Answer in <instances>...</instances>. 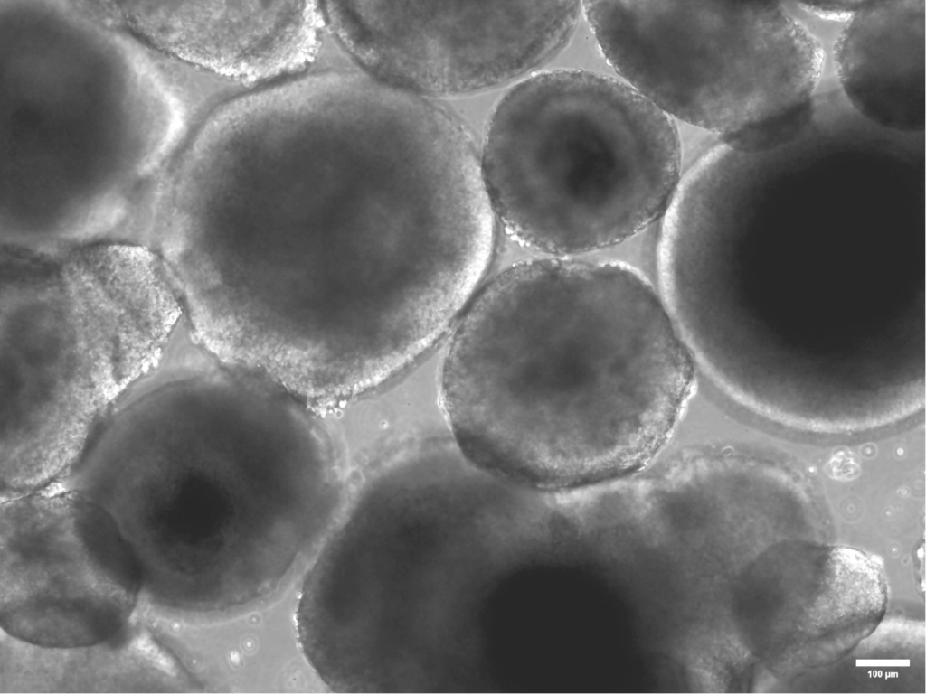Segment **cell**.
I'll list each match as a JSON object with an SVG mask.
<instances>
[{"mask_svg": "<svg viewBox=\"0 0 926 694\" xmlns=\"http://www.w3.org/2000/svg\"><path fill=\"white\" fill-rule=\"evenodd\" d=\"M497 223L545 257L587 256L661 220L682 174L675 121L621 80L539 73L493 113L480 152Z\"/></svg>", "mask_w": 926, "mask_h": 694, "instance_id": "obj_2", "label": "cell"}, {"mask_svg": "<svg viewBox=\"0 0 926 694\" xmlns=\"http://www.w3.org/2000/svg\"><path fill=\"white\" fill-rule=\"evenodd\" d=\"M128 25L172 58L249 80L299 68L317 47L307 2L137 3Z\"/></svg>", "mask_w": 926, "mask_h": 694, "instance_id": "obj_7", "label": "cell"}, {"mask_svg": "<svg viewBox=\"0 0 926 694\" xmlns=\"http://www.w3.org/2000/svg\"><path fill=\"white\" fill-rule=\"evenodd\" d=\"M833 460L834 461L830 463L832 469L831 471L833 473L832 474L838 479H852L855 475V473L858 471L857 464L855 460V457H853L852 455L846 461V464H843L841 454L836 455Z\"/></svg>", "mask_w": 926, "mask_h": 694, "instance_id": "obj_9", "label": "cell"}, {"mask_svg": "<svg viewBox=\"0 0 926 694\" xmlns=\"http://www.w3.org/2000/svg\"><path fill=\"white\" fill-rule=\"evenodd\" d=\"M925 0L862 2L833 46L843 94L868 122L914 135L925 129Z\"/></svg>", "mask_w": 926, "mask_h": 694, "instance_id": "obj_8", "label": "cell"}, {"mask_svg": "<svg viewBox=\"0 0 926 694\" xmlns=\"http://www.w3.org/2000/svg\"><path fill=\"white\" fill-rule=\"evenodd\" d=\"M144 588L134 547L94 500L52 488L2 499L4 633L47 649L101 644L129 625Z\"/></svg>", "mask_w": 926, "mask_h": 694, "instance_id": "obj_5", "label": "cell"}, {"mask_svg": "<svg viewBox=\"0 0 926 694\" xmlns=\"http://www.w3.org/2000/svg\"><path fill=\"white\" fill-rule=\"evenodd\" d=\"M7 297L1 324L0 445L47 471L71 467L152 354L118 311L60 286Z\"/></svg>", "mask_w": 926, "mask_h": 694, "instance_id": "obj_4", "label": "cell"}, {"mask_svg": "<svg viewBox=\"0 0 926 694\" xmlns=\"http://www.w3.org/2000/svg\"><path fill=\"white\" fill-rule=\"evenodd\" d=\"M336 37L369 76L435 98L499 86L546 64L572 39L582 5L336 2Z\"/></svg>", "mask_w": 926, "mask_h": 694, "instance_id": "obj_6", "label": "cell"}, {"mask_svg": "<svg viewBox=\"0 0 926 694\" xmlns=\"http://www.w3.org/2000/svg\"><path fill=\"white\" fill-rule=\"evenodd\" d=\"M340 492L311 427L284 396L229 391L201 471L159 514L189 608L231 613L274 593L335 521Z\"/></svg>", "mask_w": 926, "mask_h": 694, "instance_id": "obj_3", "label": "cell"}, {"mask_svg": "<svg viewBox=\"0 0 926 694\" xmlns=\"http://www.w3.org/2000/svg\"><path fill=\"white\" fill-rule=\"evenodd\" d=\"M694 364L657 288L615 260L512 266L467 306L439 399L462 452L542 489L617 478L650 457L685 402Z\"/></svg>", "mask_w": 926, "mask_h": 694, "instance_id": "obj_1", "label": "cell"}]
</instances>
